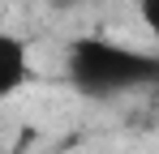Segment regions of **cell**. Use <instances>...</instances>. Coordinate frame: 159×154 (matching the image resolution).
Returning a JSON list of instances; mask_svg holds the SVG:
<instances>
[{"label": "cell", "instance_id": "1", "mask_svg": "<svg viewBox=\"0 0 159 154\" xmlns=\"http://www.w3.org/2000/svg\"><path fill=\"white\" fill-rule=\"evenodd\" d=\"M65 77L86 99H120L159 81V51L125 47L112 39H78L65 56Z\"/></svg>", "mask_w": 159, "mask_h": 154}, {"label": "cell", "instance_id": "2", "mask_svg": "<svg viewBox=\"0 0 159 154\" xmlns=\"http://www.w3.org/2000/svg\"><path fill=\"white\" fill-rule=\"evenodd\" d=\"M30 81V51L17 34L0 30V103L13 99L22 86Z\"/></svg>", "mask_w": 159, "mask_h": 154}, {"label": "cell", "instance_id": "3", "mask_svg": "<svg viewBox=\"0 0 159 154\" xmlns=\"http://www.w3.org/2000/svg\"><path fill=\"white\" fill-rule=\"evenodd\" d=\"M138 17H142V26H146L151 43L159 47V0H138Z\"/></svg>", "mask_w": 159, "mask_h": 154}]
</instances>
